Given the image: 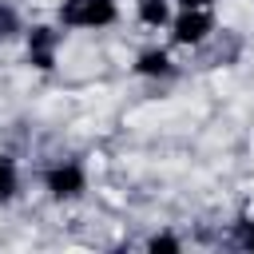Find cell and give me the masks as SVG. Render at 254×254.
Segmentation results:
<instances>
[{"mask_svg": "<svg viewBox=\"0 0 254 254\" xmlns=\"http://www.w3.org/2000/svg\"><path fill=\"white\" fill-rule=\"evenodd\" d=\"M131 75L135 79H147V83H167L179 75V60H175V48L171 44H143L135 56H131Z\"/></svg>", "mask_w": 254, "mask_h": 254, "instance_id": "cell-5", "label": "cell"}, {"mask_svg": "<svg viewBox=\"0 0 254 254\" xmlns=\"http://www.w3.org/2000/svg\"><path fill=\"white\" fill-rule=\"evenodd\" d=\"M175 16V0H135V24L147 32H167Z\"/></svg>", "mask_w": 254, "mask_h": 254, "instance_id": "cell-6", "label": "cell"}, {"mask_svg": "<svg viewBox=\"0 0 254 254\" xmlns=\"http://www.w3.org/2000/svg\"><path fill=\"white\" fill-rule=\"evenodd\" d=\"M230 242L238 250H254V210H246L230 222Z\"/></svg>", "mask_w": 254, "mask_h": 254, "instance_id": "cell-9", "label": "cell"}, {"mask_svg": "<svg viewBox=\"0 0 254 254\" xmlns=\"http://www.w3.org/2000/svg\"><path fill=\"white\" fill-rule=\"evenodd\" d=\"M56 20L67 32H107L123 20V0H60Z\"/></svg>", "mask_w": 254, "mask_h": 254, "instance_id": "cell-3", "label": "cell"}, {"mask_svg": "<svg viewBox=\"0 0 254 254\" xmlns=\"http://www.w3.org/2000/svg\"><path fill=\"white\" fill-rule=\"evenodd\" d=\"M64 40H67V28L60 20H36L24 28L20 44H24V64L40 75H52L60 67V56H64Z\"/></svg>", "mask_w": 254, "mask_h": 254, "instance_id": "cell-2", "label": "cell"}, {"mask_svg": "<svg viewBox=\"0 0 254 254\" xmlns=\"http://www.w3.org/2000/svg\"><path fill=\"white\" fill-rule=\"evenodd\" d=\"M24 190V171L12 151H0V206H12Z\"/></svg>", "mask_w": 254, "mask_h": 254, "instance_id": "cell-7", "label": "cell"}, {"mask_svg": "<svg viewBox=\"0 0 254 254\" xmlns=\"http://www.w3.org/2000/svg\"><path fill=\"white\" fill-rule=\"evenodd\" d=\"M175 8H214V0H175Z\"/></svg>", "mask_w": 254, "mask_h": 254, "instance_id": "cell-11", "label": "cell"}, {"mask_svg": "<svg viewBox=\"0 0 254 254\" xmlns=\"http://www.w3.org/2000/svg\"><path fill=\"white\" fill-rule=\"evenodd\" d=\"M143 246H147V250H183V238H179V234H167V230H155Z\"/></svg>", "mask_w": 254, "mask_h": 254, "instance_id": "cell-10", "label": "cell"}, {"mask_svg": "<svg viewBox=\"0 0 254 254\" xmlns=\"http://www.w3.org/2000/svg\"><path fill=\"white\" fill-rule=\"evenodd\" d=\"M24 16H20V8L12 4V0H0V48H8V44H16L20 36H24Z\"/></svg>", "mask_w": 254, "mask_h": 254, "instance_id": "cell-8", "label": "cell"}, {"mask_svg": "<svg viewBox=\"0 0 254 254\" xmlns=\"http://www.w3.org/2000/svg\"><path fill=\"white\" fill-rule=\"evenodd\" d=\"M36 179H40L44 198L56 202V206H75L91 190V171H87L83 159H52V163L40 167Z\"/></svg>", "mask_w": 254, "mask_h": 254, "instance_id": "cell-1", "label": "cell"}, {"mask_svg": "<svg viewBox=\"0 0 254 254\" xmlns=\"http://www.w3.org/2000/svg\"><path fill=\"white\" fill-rule=\"evenodd\" d=\"M214 32H218L214 8H175L171 28H167V44L175 52H198L214 40Z\"/></svg>", "mask_w": 254, "mask_h": 254, "instance_id": "cell-4", "label": "cell"}]
</instances>
